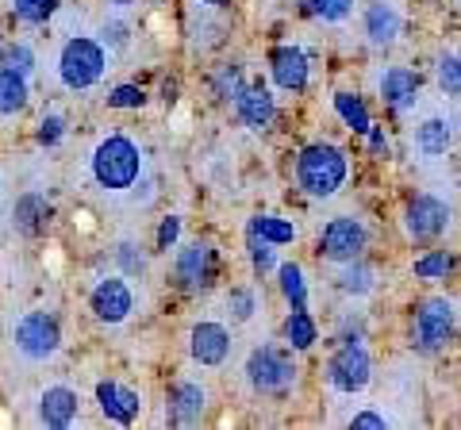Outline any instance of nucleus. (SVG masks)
Here are the masks:
<instances>
[{"label":"nucleus","instance_id":"obj_37","mask_svg":"<svg viewBox=\"0 0 461 430\" xmlns=\"http://www.w3.org/2000/svg\"><path fill=\"white\" fill-rule=\"evenodd\" d=\"M58 139H62V120H58V116L42 120V123H39V142H47V147H54Z\"/></svg>","mask_w":461,"mask_h":430},{"label":"nucleus","instance_id":"obj_38","mask_svg":"<svg viewBox=\"0 0 461 430\" xmlns=\"http://www.w3.org/2000/svg\"><path fill=\"white\" fill-rule=\"evenodd\" d=\"M354 426H357V430H381V426H384V415L362 411V415H354Z\"/></svg>","mask_w":461,"mask_h":430},{"label":"nucleus","instance_id":"obj_3","mask_svg":"<svg viewBox=\"0 0 461 430\" xmlns=\"http://www.w3.org/2000/svg\"><path fill=\"white\" fill-rule=\"evenodd\" d=\"M108 69V54L96 39H69L62 47V58H58V74H62L66 89H93V85L104 77Z\"/></svg>","mask_w":461,"mask_h":430},{"label":"nucleus","instance_id":"obj_20","mask_svg":"<svg viewBox=\"0 0 461 430\" xmlns=\"http://www.w3.org/2000/svg\"><path fill=\"white\" fill-rule=\"evenodd\" d=\"M27 104V81L16 69H0V116H16Z\"/></svg>","mask_w":461,"mask_h":430},{"label":"nucleus","instance_id":"obj_30","mask_svg":"<svg viewBox=\"0 0 461 430\" xmlns=\"http://www.w3.org/2000/svg\"><path fill=\"white\" fill-rule=\"evenodd\" d=\"M339 284H342L346 292H357V296H362V292L373 289V273H369L366 265H354V269H346V273L339 277Z\"/></svg>","mask_w":461,"mask_h":430},{"label":"nucleus","instance_id":"obj_25","mask_svg":"<svg viewBox=\"0 0 461 430\" xmlns=\"http://www.w3.org/2000/svg\"><path fill=\"white\" fill-rule=\"evenodd\" d=\"M281 292L293 308H304L308 304V284H304V273H300V265H281Z\"/></svg>","mask_w":461,"mask_h":430},{"label":"nucleus","instance_id":"obj_7","mask_svg":"<svg viewBox=\"0 0 461 430\" xmlns=\"http://www.w3.org/2000/svg\"><path fill=\"white\" fill-rule=\"evenodd\" d=\"M454 331V304L450 300H427L415 315V346L423 354H435Z\"/></svg>","mask_w":461,"mask_h":430},{"label":"nucleus","instance_id":"obj_31","mask_svg":"<svg viewBox=\"0 0 461 430\" xmlns=\"http://www.w3.org/2000/svg\"><path fill=\"white\" fill-rule=\"evenodd\" d=\"M5 66H8V69H16V74H32V66H35L32 47H23V42L8 47V50H5Z\"/></svg>","mask_w":461,"mask_h":430},{"label":"nucleus","instance_id":"obj_6","mask_svg":"<svg viewBox=\"0 0 461 430\" xmlns=\"http://www.w3.org/2000/svg\"><path fill=\"white\" fill-rule=\"evenodd\" d=\"M369 369L373 365H369V354H366L362 342H346V346L330 357L327 377L339 392H362L369 384Z\"/></svg>","mask_w":461,"mask_h":430},{"label":"nucleus","instance_id":"obj_15","mask_svg":"<svg viewBox=\"0 0 461 430\" xmlns=\"http://www.w3.org/2000/svg\"><path fill=\"white\" fill-rule=\"evenodd\" d=\"M381 96H384V104H393L400 112L411 108L415 96H420V77H415L411 69H403V66H393L381 77Z\"/></svg>","mask_w":461,"mask_h":430},{"label":"nucleus","instance_id":"obj_8","mask_svg":"<svg viewBox=\"0 0 461 430\" xmlns=\"http://www.w3.org/2000/svg\"><path fill=\"white\" fill-rule=\"evenodd\" d=\"M320 246H323L327 262H354V257L366 250V227L350 219V215H339V219L327 223Z\"/></svg>","mask_w":461,"mask_h":430},{"label":"nucleus","instance_id":"obj_34","mask_svg":"<svg viewBox=\"0 0 461 430\" xmlns=\"http://www.w3.org/2000/svg\"><path fill=\"white\" fill-rule=\"evenodd\" d=\"M215 93H220L223 100H230V96L239 100V93H242V77H239V69H235V66L220 74V81H215Z\"/></svg>","mask_w":461,"mask_h":430},{"label":"nucleus","instance_id":"obj_23","mask_svg":"<svg viewBox=\"0 0 461 430\" xmlns=\"http://www.w3.org/2000/svg\"><path fill=\"white\" fill-rule=\"evenodd\" d=\"M285 338L293 342L296 350H308L315 342V323L304 308H293V315H288V323H285Z\"/></svg>","mask_w":461,"mask_h":430},{"label":"nucleus","instance_id":"obj_9","mask_svg":"<svg viewBox=\"0 0 461 430\" xmlns=\"http://www.w3.org/2000/svg\"><path fill=\"white\" fill-rule=\"evenodd\" d=\"M403 223H408L411 238L427 242V238H438L446 231L450 211H446V204H442V200H435V196H415L408 204V219H403Z\"/></svg>","mask_w":461,"mask_h":430},{"label":"nucleus","instance_id":"obj_13","mask_svg":"<svg viewBox=\"0 0 461 430\" xmlns=\"http://www.w3.org/2000/svg\"><path fill=\"white\" fill-rule=\"evenodd\" d=\"M273 81L281 85L285 93H300L308 85V58L300 47H281L273 54Z\"/></svg>","mask_w":461,"mask_h":430},{"label":"nucleus","instance_id":"obj_5","mask_svg":"<svg viewBox=\"0 0 461 430\" xmlns=\"http://www.w3.org/2000/svg\"><path fill=\"white\" fill-rule=\"evenodd\" d=\"M247 377H250V384H254L258 392L285 396L288 389H293V381H296V369L277 350H254L250 362H247Z\"/></svg>","mask_w":461,"mask_h":430},{"label":"nucleus","instance_id":"obj_22","mask_svg":"<svg viewBox=\"0 0 461 430\" xmlns=\"http://www.w3.org/2000/svg\"><path fill=\"white\" fill-rule=\"evenodd\" d=\"M335 108H339L342 123L350 127V131H357V135H369V131H373L369 112H366V104H362L357 96H350V93H335Z\"/></svg>","mask_w":461,"mask_h":430},{"label":"nucleus","instance_id":"obj_40","mask_svg":"<svg viewBox=\"0 0 461 430\" xmlns=\"http://www.w3.org/2000/svg\"><path fill=\"white\" fill-rule=\"evenodd\" d=\"M108 4H120L123 8V4H131V0H108Z\"/></svg>","mask_w":461,"mask_h":430},{"label":"nucleus","instance_id":"obj_24","mask_svg":"<svg viewBox=\"0 0 461 430\" xmlns=\"http://www.w3.org/2000/svg\"><path fill=\"white\" fill-rule=\"evenodd\" d=\"M250 231H258L262 238H269L273 246H285V242L296 238V227L288 219H277V215H258V219L250 223Z\"/></svg>","mask_w":461,"mask_h":430},{"label":"nucleus","instance_id":"obj_21","mask_svg":"<svg viewBox=\"0 0 461 430\" xmlns=\"http://www.w3.org/2000/svg\"><path fill=\"white\" fill-rule=\"evenodd\" d=\"M450 123L446 120H423L420 123V131H415V147H420V154L427 157H438L446 154V147H450Z\"/></svg>","mask_w":461,"mask_h":430},{"label":"nucleus","instance_id":"obj_39","mask_svg":"<svg viewBox=\"0 0 461 430\" xmlns=\"http://www.w3.org/2000/svg\"><path fill=\"white\" fill-rule=\"evenodd\" d=\"M369 147L377 150V154H384V150H388V142H384V135H381V131H369Z\"/></svg>","mask_w":461,"mask_h":430},{"label":"nucleus","instance_id":"obj_1","mask_svg":"<svg viewBox=\"0 0 461 430\" xmlns=\"http://www.w3.org/2000/svg\"><path fill=\"white\" fill-rule=\"evenodd\" d=\"M142 174V150L127 135H108L93 154V177L100 189L123 193L131 189Z\"/></svg>","mask_w":461,"mask_h":430},{"label":"nucleus","instance_id":"obj_27","mask_svg":"<svg viewBox=\"0 0 461 430\" xmlns=\"http://www.w3.org/2000/svg\"><path fill=\"white\" fill-rule=\"evenodd\" d=\"M438 85H442L446 96H461V58L442 54L438 58Z\"/></svg>","mask_w":461,"mask_h":430},{"label":"nucleus","instance_id":"obj_2","mask_svg":"<svg viewBox=\"0 0 461 430\" xmlns=\"http://www.w3.org/2000/svg\"><path fill=\"white\" fill-rule=\"evenodd\" d=\"M296 181L308 196H323V200L335 196L342 189V181H346V154L327 147V142H315V147H308L304 154H300Z\"/></svg>","mask_w":461,"mask_h":430},{"label":"nucleus","instance_id":"obj_17","mask_svg":"<svg viewBox=\"0 0 461 430\" xmlns=\"http://www.w3.org/2000/svg\"><path fill=\"white\" fill-rule=\"evenodd\" d=\"M96 399H100V408H104L108 419H115V423H131L142 408L131 389H120V384H112V381L96 384Z\"/></svg>","mask_w":461,"mask_h":430},{"label":"nucleus","instance_id":"obj_32","mask_svg":"<svg viewBox=\"0 0 461 430\" xmlns=\"http://www.w3.org/2000/svg\"><path fill=\"white\" fill-rule=\"evenodd\" d=\"M142 89L139 85H120V89H112V96H108V104L112 108H142Z\"/></svg>","mask_w":461,"mask_h":430},{"label":"nucleus","instance_id":"obj_28","mask_svg":"<svg viewBox=\"0 0 461 430\" xmlns=\"http://www.w3.org/2000/svg\"><path fill=\"white\" fill-rule=\"evenodd\" d=\"M446 269H450V257H446V250H435V254H427L415 262V277H423V281H435L442 277Z\"/></svg>","mask_w":461,"mask_h":430},{"label":"nucleus","instance_id":"obj_16","mask_svg":"<svg viewBox=\"0 0 461 430\" xmlns=\"http://www.w3.org/2000/svg\"><path fill=\"white\" fill-rule=\"evenodd\" d=\"M239 116H242V123L247 127H269L273 123V116H277V104H273V96H269V89H262V85H254V89H242L239 93Z\"/></svg>","mask_w":461,"mask_h":430},{"label":"nucleus","instance_id":"obj_36","mask_svg":"<svg viewBox=\"0 0 461 430\" xmlns=\"http://www.w3.org/2000/svg\"><path fill=\"white\" fill-rule=\"evenodd\" d=\"M227 304L235 308V319H250V315H254V296L250 292H230Z\"/></svg>","mask_w":461,"mask_h":430},{"label":"nucleus","instance_id":"obj_41","mask_svg":"<svg viewBox=\"0 0 461 430\" xmlns=\"http://www.w3.org/2000/svg\"><path fill=\"white\" fill-rule=\"evenodd\" d=\"M204 4H223V0H204Z\"/></svg>","mask_w":461,"mask_h":430},{"label":"nucleus","instance_id":"obj_10","mask_svg":"<svg viewBox=\"0 0 461 430\" xmlns=\"http://www.w3.org/2000/svg\"><path fill=\"white\" fill-rule=\"evenodd\" d=\"M131 304H135V296L123 277H108L93 289V311H96V319H104V323H123L127 315H131Z\"/></svg>","mask_w":461,"mask_h":430},{"label":"nucleus","instance_id":"obj_14","mask_svg":"<svg viewBox=\"0 0 461 430\" xmlns=\"http://www.w3.org/2000/svg\"><path fill=\"white\" fill-rule=\"evenodd\" d=\"M39 419L47 423V426H54V430L69 426V423L77 419V392L62 389V384L47 389V392H42V399H39Z\"/></svg>","mask_w":461,"mask_h":430},{"label":"nucleus","instance_id":"obj_35","mask_svg":"<svg viewBox=\"0 0 461 430\" xmlns=\"http://www.w3.org/2000/svg\"><path fill=\"white\" fill-rule=\"evenodd\" d=\"M177 235H181V219H173L169 215V219L158 227V250H169L173 242H177Z\"/></svg>","mask_w":461,"mask_h":430},{"label":"nucleus","instance_id":"obj_12","mask_svg":"<svg viewBox=\"0 0 461 430\" xmlns=\"http://www.w3.org/2000/svg\"><path fill=\"white\" fill-rule=\"evenodd\" d=\"M230 354V335L220 323H200L193 327V357L200 365H223Z\"/></svg>","mask_w":461,"mask_h":430},{"label":"nucleus","instance_id":"obj_33","mask_svg":"<svg viewBox=\"0 0 461 430\" xmlns=\"http://www.w3.org/2000/svg\"><path fill=\"white\" fill-rule=\"evenodd\" d=\"M354 8V0H312V12L320 20H342Z\"/></svg>","mask_w":461,"mask_h":430},{"label":"nucleus","instance_id":"obj_4","mask_svg":"<svg viewBox=\"0 0 461 430\" xmlns=\"http://www.w3.org/2000/svg\"><path fill=\"white\" fill-rule=\"evenodd\" d=\"M12 342H16V350L23 357H32V362H47V357L58 354V323L50 319L47 311H27L23 319L16 323V335H12Z\"/></svg>","mask_w":461,"mask_h":430},{"label":"nucleus","instance_id":"obj_26","mask_svg":"<svg viewBox=\"0 0 461 430\" xmlns=\"http://www.w3.org/2000/svg\"><path fill=\"white\" fill-rule=\"evenodd\" d=\"M12 12L27 23H47L58 12V0H12Z\"/></svg>","mask_w":461,"mask_h":430},{"label":"nucleus","instance_id":"obj_29","mask_svg":"<svg viewBox=\"0 0 461 430\" xmlns=\"http://www.w3.org/2000/svg\"><path fill=\"white\" fill-rule=\"evenodd\" d=\"M250 257H254L258 273H269V269H273V242L262 238L258 231H250Z\"/></svg>","mask_w":461,"mask_h":430},{"label":"nucleus","instance_id":"obj_18","mask_svg":"<svg viewBox=\"0 0 461 430\" xmlns=\"http://www.w3.org/2000/svg\"><path fill=\"white\" fill-rule=\"evenodd\" d=\"M366 35H369V42H377V47L393 42V39L400 35V16H396V8L384 4V0L369 4V12H366Z\"/></svg>","mask_w":461,"mask_h":430},{"label":"nucleus","instance_id":"obj_11","mask_svg":"<svg viewBox=\"0 0 461 430\" xmlns=\"http://www.w3.org/2000/svg\"><path fill=\"white\" fill-rule=\"evenodd\" d=\"M177 281L181 289H204L212 281V246L208 242H189L181 254H177Z\"/></svg>","mask_w":461,"mask_h":430},{"label":"nucleus","instance_id":"obj_19","mask_svg":"<svg viewBox=\"0 0 461 430\" xmlns=\"http://www.w3.org/2000/svg\"><path fill=\"white\" fill-rule=\"evenodd\" d=\"M200 415H204V392H200L196 384H177V389H173V423L193 426Z\"/></svg>","mask_w":461,"mask_h":430}]
</instances>
